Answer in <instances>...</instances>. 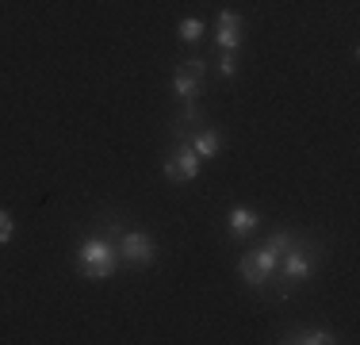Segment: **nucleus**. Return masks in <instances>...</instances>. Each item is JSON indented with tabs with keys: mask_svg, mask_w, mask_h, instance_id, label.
Listing matches in <instances>:
<instances>
[{
	"mask_svg": "<svg viewBox=\"0 0 360 345\" xmlns=\"http://www.w3.org/2000/svg\"><path fill=\"white\" fill-rule=\"evenodd\" d=\"M291 242H299L291 230H276L269 242H264L261 249H253V253H245L242 261H238V276H242L250 288H257V291H264L269 288V280L276 276V265H280V253L291 246Z\"/></svg>",
	"mask_w": 360,
	"mask_h": 345,
	"instance_id": "obj_1",
	"label": "nucleus"
},
{
	"mask_svg": "<svg viewBox=\"0 0 360 345\" xmlns=\"http://www.w3.org/2000/svg\"><path fill=\"white\" fill-rule=\"evenodd\" d=\"M119 230H111V238H84L77 246V269L89 280H108L119 265Z\"/></svg>",
	"mask_w": 360,
	"mask_h": 345,
	"instance_id": "obj_2",
	"label": "nucleus"
},
{
	"mask_svg": "<svg viewBox=\"0 0 360 345\" xmlns=\"http://www.w3.org/2000/svg\"><path fill=\"white\" fill-rule=\"evenodd\" d=\"M119 257H123L127 265H134V269H146V265H153V257H158V246H153V238L146 234V230H127V234H119Z\"/></svg>",
	"mask_w": 360,
	"mask_h": 345,
	"instance_id": "obj_3",
	"label": "nucleus"
},
{
	"mask_svg": "<svg viewBox=\"0 0 360 345\" xmlns=\"http://www.w3.org/2000/svg\"><path fill=\"white\" fill-rule=\"evenodd\" d=\"M276 269H280V276H284V280H291V284L311 280V276H314V257L307 253L299 242H291L284 253H280V265H276Z\"/></svg>",
	"mask_w": 360,
	"mask_h": 345,
	"instance_id": "obj_4",
	"label": "nucleus"
},
{
	"mask_svg": "<svg viewBox=\"0 0 360 345\" xmlns=\"http://www.w3.org/2000/svg\"><path fill=\"white\" fill-rule=\"evenodd\" d=\"M203 77H207V62H203V58H188V62H180L176 77H173V92L180 100H195Z\"/></svg>",
	"mask_w": 360,
	"mask_h": 345,
	"instance_id": "obj_5",
	"label": "nucleus"
},
{
	"mask_svg": "<svg viewBox=\"0 0 360 345\" xmlns=\"http://www.w3.org/2000/svg\"><path fill=\"white\" fill-rule=\"evenodd\" d=\"M165 177L173 180V184H184V180H195V177H200V153L192 150V142L176 146V150L169 153V161H165Z\"/></svg>",
	"mask_w": 360,
	"mask_h": 345,
	"instance_id": "obj_6",
	"label": "nucleus"
},
{
	"mask_svg": "<svg viewBox=\"0 0 360 345\" xmlns=\"http://www.w3.org/2000/svg\"><path fill=\"white\" fill-rule=\"evenodd\" d=\"M215 42L222 50H238L245 42V20L238 12H219V20H215Z\"/></svg>",
	"mask_w": 360,
	"mask_h": 345,
	"instance_id": "obj_7",
	"label": "nucleus"
},
{
	"mask_svg": "<svg viewBox=\"0 0 360 345\" xmlns=\"http://www.w3.org/2000/svg\"><path fill=\"white\" fill-rule=\"evenodd\" d=\"M257 222H261V215H257L253 207H245V203H234V207H230V215H226V227H230V234H234V238H250L257 230Z\"/></svg>",
	"mask_w": 360,
	"mask_h": 345,
	"instance_id": "obj_8",
	"label": "nucleus"
},
{
	"mask_svg": "<svg viewBox=\"0 0 360 345\" xmlns=\"http://www.w3.org/2000/svg\"><path fill=\"white\" fill-rule=\"evenodd\" d=\"M288 345H333L338 334L326 330V326H299V330H288L284 334Z\"/></svg>",
	"mask_w": 360,
	"mask_h": 345,
	"instance_id": "obj_9",
	"label": "nucleus"
},
{
	"mask_svg": "<svg viewBox=\"0 0 360 345\" xmlns=\"http://www.w3.org/2000/svg\"><path fill=\"white\" fill-rule=\"evenodd\" d=\"M192 150L200 153V161L203 158H219V153H222V138L215 131H200V134L192 138Z\"/></svg>",
	"mask_w": 360,
	"mask_h": 345,
	"instance_id": "obj_10",
	"label": "nucleus"
},
{
	"mask_svg": "<svg viewBox=\"0 0 360 345\" xmlns=\"http://www.w3.org/2000/svg\"><path fill=\"white\" fill-rule=\"evenodd\" d=\"M203 20H195V15H188V20H180V27H176V34H180V42H200L203 39Z\"/></svg>",
	"mask_w": 360,
	"mask_h": 345,
	"instance_id": "obj_11",
	"label": "nucleus"
},
{
	"mask_svg": "<svg viewBox=\"0 0 360 345\" xmlns=\"http://www.w3.org/2000/svg\"><path fill=\"white\" fill-rule=\"evenodd\" d=\"M219 73H222V77H234V73H238V58H234V50H222V58H219Z\"/></svg>",
	"mask_w": 360,
	"mask_h": 345,
	"instance_id": "obj_12",
	"label": "nucleus"
},
{
	"mask_svg": "<svg viewBox=\"0 0 360 345\" xmlns=\"http://www.w3.org/2000/svg\"><path fill=\"white\" fill-rule=\"evenodd\" d=\"M12 234H15L12 215H8V211H0V246H8V242H12Z\"/></svg>",
	"mask_w": 360,
	"mask_h": 345,
	"instance_id": "obj_13",
	"label": "nucleus"
},
{
	"mask_svg": "<svg viewBox=\"0 0 360 345\" xmlns=\"http://www.w3.org/2000/svg\"><path fill=\"white\" fill-rule=\"evenodd\" d=\"M195 119H200V108H195V104L188 100V104H184V111L176 115V123H184V127H188V123H195Z\"/></svg>",
	"mask_w": 360,
	"mask_h": 345,
	"instance_id": "obj_14",
	"label": "nucleus"
}]
</instances>
